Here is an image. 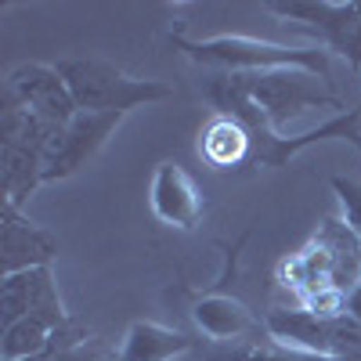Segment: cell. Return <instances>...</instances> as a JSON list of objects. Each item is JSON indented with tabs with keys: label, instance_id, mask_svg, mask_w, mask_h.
Masks as SVG:
<instances>
[{
	"label": "cell",
	"instance_id": "cell-1",
	"mask_svg": "<svg viewBox=\"0 0 361 361\" xmlns=\"http://www.w3.org/2000/svg\"><path fill=\"white\" fill-rule=\"evenodd\" d=\"M329 80L304 69H271V73H221L206 83V98L221 116L238 119L250 137L275 134L307 109H343L347 105L325 87Z\"/></svg>",
	"mask_w": 361,
	"mask_h": 361
},
{
	"label": "cell",
	"instance_id": "cell-2",
	"mask_svg": "<svg viewBox=\"0 0 361 361\" xmlns=\"http://www.w3.org/2000/svg\"><path fill=\"white\" fill-rule=\"evenodd\" d=\"M279 282L304 311L322 318L343 314L350 293L361 286V238L347 221L325 217L311 243L279 264Z\"/></svg>",
	"mask_w": 361,
	"mask_h": 361
},
{
	"label": "cell",
	"instance_id": "cell-3",
	"mask_svg": "<svg viewBox=\"0 0 361 361\" xmlns=\"http://www.w3.org/2000/svg\"><path fill=\"white\" fill-rule=\"evenodd\" d=\"M170 44L202 69L217 73H271V69H304L329 80V51L322 47H286L257 37H214V40H185L170 37Z\"/></svg>",
	"mask_w": 361,
	"mask_h": 361
},
{
	"label": "cell",
	"instance_id": "cell-4",
	"mask_svg": "<svg viewBox=\"0 0 361 361\" xmlns=\"http://www.w3.org/2000/svg\"><path fill=\"white\" fill-rule=\"evenodd\" d=\"M58 127H47L8 90L0 94V188L4 202L22 206L44 185V159Z\"/></svg>",
	"mask_w": 361,
	"mask_h": 361
},
{
	"label": "cell",
	"instance_id": "cell-5",
	"mask_svg": "<svg viewBox=\"0 0 361 361\" xmlns=\"http://www.w3.org/2000/svg\"><path fill=\"white\" fill-rule=\"evenodd\" d=\"M58 73L66 76L80 112H119V116H127L137 105L173 98L170 83L127 76L123 69L98 62V58H69V62H58Z\"/></svg>",
	"mask_w": 361,
	"mask_h": 361
},
{
	"label": "cell",
	"instance_id": "cell-6",
	"mask_svg": "<svg viewBox=\"0 0 361 361\" xmlns=\"http://www.w3.org/2000/svg\"><path fill=\"white\" fill-rule=\"evenodd\" d=\"M264 333L279 347L322 354V357H340V361H361V322L354 314H333L322 318L311 311H271L264 318Z\"/></svg>",
	"mask_w": 361,
	"mask_h": 361
},
{
	"label": "cell",
	"instance_id": "cell-7",
	"mask_svg": "<svg viewBox=\"0 0 361 361\" xmlns=\"http://www.w3.org/2000/svg\"><path fill=\"white\" fill-rule=\"evenodd\" d=\"M271 15H279L286 25H300L340 58L347 66L361 73V0H347V4H333V0H289V4H264Z\"/></svg>",
	"mask_w": 361,
	"mask_h": 361
},
{
	"label": "cell",
	"instance_id": "cell-8",
	"mask_svg": "<svg viewBox=\"0 0 361 361\" xmlns=\"http://www.w3.org/2000/svg\"><path fill=\"white\" fill-rule=\"evenodd\" d=\"M119 119H123L119 112H76L73 123L58 127L47 148V159H44V185L66 180L80 166H87L105 148V141L119 127Z\"/></svg>",
	"mask_w": 361,
	"mask_h": 361
},
{
	"label": "cell",
	"instance_id": "cell-9",
	"mask_svg": "<svg viewBox=\"0 0 361 361\" xmlns=\"http://www.w3.org/2000/svg\"><path fill=\"white\" fill-rule=\"evenodd\" d=\"M4 90L22 102L37 119H44L47 127H66L76 119V98L66 83V76L58 73V66H40V62H22L8 73Z\"/></svg>",
	"mask_w": 361,
	"mask_h": 361
},
{
	"label": "cell",
	"instance_id": "cell-10",
	"mask_svg": "<svg viewBox=\"0 0 361 361\" xmlns=\"http://www.w3.org/2000/svg\"><path fill=\"white\" fill-rule=\"evenodd\" d=\"M148 206H152L159 224L177 231H195L206 214V199L195 185V177L173 159H163L156 166L152 185H148Z\"/></svg>",
	"mask_w": 361,
	"mask_h": 361
},
{
	"label": "cell",
	"instance_id": "cell-11",
	"mask_svg": "<svg viewBox=\"0 0 361 361\" xmlns=\"http://www.w3.org/2000/svg\"><path fill=\"white\" fill-rule=\"evenodd\" d=\"M29 314L69 322L51 267H29V271H18V275H4V282H0V322L11 325Z\"/></svg>",
	"mask_w": 361,
	"mask_h": 361
},
{
	"label": "cell",
	"instance_id": "cell-12",
	"mask_svg": "<svg viewBox=\"0 0 361 361\" xmlns=\"http://www.w3.org/2000/svg\"><path fill=\"white\" fill-rule=\"evenodd\" d=\"M58 257V238L22 217V209L4 202V221H0V271L4 275H18L29 267H51Z\"/></svg>",
	"mask_w": 361,
	"mask_h": 361
},
{
	"label": "cell",
	"instance_id": "cell-13",
	"mask_svg": "<svg viewBox=\"0 0 361 361\" xmlns=\"http://www.w3.org/2000/svg\"><path fill=\"white\" fill-rule=\"evenodd\" d=\"M195 325L202 329V336L214 343H235V340H250L260 333V322L246 311L243 300L224 296V293H209L192 307Z\"/></svg>",
	"mask_w": 361,
	"mask_h": 361
},
{
	"label": "cell",
	"instance_id": "cell-14",
	"mask_svg": "<svg viewBox=\"0 0 361 361\" xmlns=\"http://www.w3.org/2000/svg\"><path fill=\"white\" fill-rule=\"evenodd\" d=\"M199 156L214 170H235L253 159V137L238 119L214 112L209 123L199 130Z\"/></svg>",
	"mask_w": 361,
	"mask_h": 361
},
{
	"label": "cell",
	"instance_id": "cell-15",
	"mask_svg": "<svg viewBox=\"0 0 361 361\" xmlns=\"http://www.w3.org/2000/svg\"><path fill=\"white\" fill-rule=\"evenodd\" d=\"M188 350H195V340L188 333H177V329L156 322H130L116 354L119 361H173Z\"/></svg>",
	"mask_w": 361,
	"mask_h": 361
},
{
	"label": "cell",
	"instance_id": "cell-16",
	"mask_svg": "<svg viewBox=\"0 0 361 361\" xmlns=\"http://www.w3.org/2000/svg\"><path fill=\"white\" fill-rule=\"evenodd\" d=\"M62 325L66 322H51L40 314H29V318L4 325V333H0V357L4 361H37V357L51 354L54 333Z\"/></svg>",
	"mask_w": 361,
	"mask_h": 361
},
{
	"label": "cell",
	"instance_id": "cell-17",
	"mask_svg": "<svg viewBox=\"0 0 361 361\" xmlns=\"http://www.w3.org/2000/svg\"><path fill=\"white\" fill-rule=\"evenodd\" d=\"M206 361H340V357H322V354H304V350H264V347H209L199 350Z\"/></svg>",
	"mask_w": 361,
	"mask_h": 361
},
{
	"label": "cell",
	"instance_id": "cell-18",
	"mask_svg": "<svg viewBox=\"0 0 361 361\" xmlns=\"http://www.w3.org/2000/svg\"><path fill=\"white\" fill-rule=\"evenodd\" d=\"M333 192L343 206V221L347 228L361 238V180L357 177H333Z\"/></svg>",
	"mask_w": 361,
	"mask_h": 361
},
{
	"label": "cell",
	"instance_id": "cell-19",
	"mask_svg": "<svg viewBox=\"0 0 361 361\" xmlns=\"http://www.w3.org/2000/svg\"><path fill=\"white\" fill-rule=\"evenodd\" d=\"M40 361H119V354L109 350V347H102V343H94V340H83V343H76L69 350L44 354Z\"/></svg>",
	"mask_w": 361,
	"mask_h": 361
},
{
	"label": "cell",
	"instance_id": "cell-20",
	"mask_svg": "<svg viewBox=\"0 0 361 361\" xmlns=\"http://www.w3.org/2000/svg\"><path fill=\"white\" fill-rule=\"evenodd\" d=\"M347 314H354L357 322H361V286L350 293V300H347Z\"/></svg>",
	"mask_w": 361,
	"mask_h": 361
},
{
	"label": "cell",
	"instance_id": "cell-21",
	"mask_svg": "<svg viewBox=\"0 0 361 361\" xmlns=\"http://www.w3.org/2000/svg\"><path fill=\"white\" fill-rule=\"evenodd\" d=\"M354 109H357V112H361V102H357V105H354Z\"/></svg>",
	"mask_w": 361,
	"mask_h": 361
}]
</instances>
